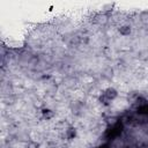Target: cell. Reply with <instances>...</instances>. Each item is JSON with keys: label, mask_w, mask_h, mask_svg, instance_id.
I'll use <instances>...</instances> for the list:
<instances>
[{"label": "cell", "mask_w": 148, "mask_h": 148, "mask_svg": "<svg viewBox=\"0 0 148 148\" xmlns=\"http://www.w3.org/2000/svg\"><path fill=\"white\" fill-rule=\"evenodd\" d=\"M105 97L108 98V99H114L116 97H117V95H118V91L116 90V89H113V88H111V87H109L108 89H105Z\"/></svg>", "instance_id": "1"}, {"label": "cell", "mask_w": 148, "mask_h": 148, "mask_svg": "<svg viewBox=\"0 0 148 148\" xmlns=\"http://www.w3.org/2000/svg\"><path fill=\"white\" fill-rule=\"evenodd\" d=\"M27 148H39V143L35 140H29L27 143Z\"/></svg>", "instance_id": "4"}, {"label": "cell", "mask_w": 148, "mask_h": 148, "mask_svg": "<svg viewBox=\"0 0 148 148\" xmlns=\"http://www.w3.org/2000/svg\"><path fill=\"white\" fill-rule=\"evenodd\" d=\"M42 117H43L44 119H46V120H50V119H52V118L54 117V112H53L52 110L44 109V110L42 111Z\"/></svg>", "instance_id": "2"}, {"label": "cell", "mask_w": 148, "mask_h": 148, "mask_svg": "<svg viewBox=\"0 0 148 148\" xmlns=\"http://www.w3.org/2000/svg\"><path fill=\"white\" fill-rule=\"evenodd\" d=\"M141 20L145 22V23H148V12H143L141 14Z\"/></svg>", "instance_id": "5"}, {"label": "cell", "mask_w": 148, "mask_h": 148, "mask_svg": "<svg viewBox=\"0 0 148 148\" xmlns=\"http://www.w3.org/2000/svg\"><path fill=\"white\" fill-rule=\"evenodd\" d=\"M119 34L121 36H124V37L130 36V34H131V27L130 25H121L119 28Z\"/></svg>", "instance_id": "3"}]
</instances>
